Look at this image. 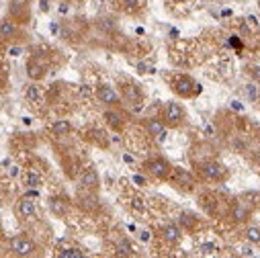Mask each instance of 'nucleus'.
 <instances>
[{
	"instance_id": "nucleus-26",
	"label": "nucleus",
	"mask_w": 260,
	"mask_h": 258,
	"mask_svg": "<svg viewBox=\"0 0 260 258\" xmlns=\"http://www.w3.org/2000/svg\"><path fill=\"white\" fill-rule=\"evenodd\" d=\"M199 250H201V254H215V252H217V244H213V242H205V244L199 246Z\"/></svg>"
},
{
	"instance_id": "nucleus-25",
	"label": "nucleus",
	"mask_w": 260,
	"mask_h": 258,
	"mask_svg": "<svg viewBox=\"0 0 260 258\" xmlns=\"http://www.w3.org/2000/svg\"><path fill=\"white\" fill-rule=\"evenodd\" d=\"M142 7V0H123V9L127 13H136Z\"/></svg>"
},
{
	"instance_id": "nucleus-37",
	"label": "nucleus",
	"mask_w": 260,
	"mask_h": 258,
	"mask_svg": "<svg viewBox=\"0 0 260 258\" xmlns=\"http://www.w3.org/2000/svg\"><path fill=\"white\" fill-rule=\"evenodd\" d=\"M252 72H254L256 78H260V68H252Z\"/></svg>"
},
{
	"instance_id": "nucleus-18",
	"label": "nucleus",
	"mask_w": 260,
	"mask_h": 258,
	"mask_svg": "<svg viewBox=\"0 0 260 258\" xmlns=\"http://www.w3.org/2000/svg\"><path fill=\"white\" fill-rule=\"evenodd\" d=\"M248 217H250V209H248V205H244V203H236V205L232 207V219H234V221L242 223V221H246Z\"/></svg>"
},
{
	"instance_id": "nucleus-30",
	"label": "nucleus",
	"mask_w": 260,
	"mask_h": 258,
	"mask_svg": "<svg viewBox=\"0 0 260 258\" xmlns=\"http://www.w3.org/2000/svg\"><path fill=\"white\" fill-rule=\"evenodd\" d=\"M39 9H41L43 13H47V11H49V3H47V0H39Z\"/></svg>"
},
{
	"instance_id": "nucleus-8",
	"label": "nucleus",
	"mask_w": 260,
	"mask_h": 258,
	"mask_svg": "<svg viewBox=\"0 0 260 258\" xmlns=\"http://www.w3.org/2000/svg\"><path fill=\"white\" fill-rule=\"evenodd\" d=\"M146 132L148 136H152L156 142H164L166 140V123L162 119H148L146 121Z\"/></svg>"
},
{
	"instance_id": "nucleus-13",
	"label": "nucleus",
	"mask_w": 260,
	"mask_h": 258,
	"mask_svg": "<svg viewBox=\"0 0 260 258\" xmlns=\"http://www.w3.org/2000/svg\"><path fill=\"white\" fill-rule=\"evenodd\" d=\"M19 35V27L11 19H0V37L3 39H13Z\"/></svg>"
},
{
	"instance_id": "nucleus-9",
	"label": "nucleus",
	"mask_w": 260,
	"mask_h": 258,
	"mask_svg": "<svg viewBox=\"0 0 260 258\" xmlns=\"http://www.w3.org/2000/svg\"><path fill=\"white\" fill-rule=\"evenodd\" d=\"M17 213L21 219H33L37 215V207H35V201H31V197H21L19 203H17Z\"/></svg>"
},
{
	"instance_id": "nucleus-34",
	"label": "nucleus",
	"mask_w": 260,
	"mask_h": 258,
	"mask_svg": "<svg viewBox=\"0 0 260 258\" xmlns=\"http://www.w3.org/2000/svg\"><path fill=\"white\" fill-rule=\"evenodd\" d=\"M59 11H61V13H68V7H66V3H61V7H59Z\"/></svg>"
},
{
	"instance_id": "nucleus-32",
	"label": "nucleus",
	"mask_w": 260,
	"mask_h": 258,
	"mask_svg": "<svg viewBox=\"0 0 260 258\" xmlns=\"http://www.w3.org/2000/svg\"><path fill=\"white\" fill-rule=\"evenodd\" d=\"M240 254H242V256H252L254 252H252L250 248H242V250H240Z\"/></svg>"
},
{
	"instance_id": "nucleus-6",
	"label": "nucleus",
	"mask_w": 260,
	"mask_h": 258,
	"mask_svg": "<svg viewBox=\"0 0 260 258\" xmlns=\"http://www.w3.org/2000/svg\"><path fill=\"white\" fill-rule=\"evenodd\" d=\"M96 99H99L103 105H107V107H117V105L121 103V96H119L117 90H115L113 86H109V84H99V86H96Z\"/></svg>"
},
{
	"instance_id": "nucleus-4",
	"label": "nucleus",
	"mask_w": 260,
	"mask_h": 258,
	"mask_svg": "<svg viewBox=\"0 0 260 258\" xmlns=\"http://www.w3.org/2000/svg\"><path fill=\"white\" fill-rule=\"evenodd\" d=\"M172 88H174V92L178 96H192V94H197L201 90V86L197 82H194L190 76H184V74H180V76L174 78Z\"/></svg>"
},
{
	"instance_id": "nucleus-20",
	"label": "nucleus",
	"mask_w": 260,
	"mask_h": 258,
	"mask_svg": "<svg viewBox=\"0 0 260 258\" xmlns=\"http://www.w3.org/2000/svg\"><path fill=\"white\" fill-rule=\"evenodd\" d=\"M25 99H27L29 103L37 105V103L41 101V92H39V86H37V84H29V86L25 88Z\"/></svg>"
},
{
	"instance_id": "nucleus-14",
	"label": "nucleus",
	"mask_w": 260,
	"mask_h": 258,
	"mask_svg": "<svg viewBox=\"0 0 260 258\" xmlns=\"http://www.w3.org/2000/svg\"><path fill=\"white\" fill-rule=\"evenodd\" d=\"M49 209H51V213H53V215L63 217V215L68 213L70 205H68V201H66V199H61V197H51V199H49Z\"/></svg>"
},
{
	"instance_id": "nucleus-23",
	"label": "nucleus",
	"mask_w": 260,
	"mask_h": 258,
	"mask_svg": "<svg viewBox=\"0 0 260 258\" xmlns=\"http://www.w3.org/2000/svg\"><path fill=\"white\" fill-rule=\"evenodd\" d=\"M244 234H246V240H248L250 244H260V228H256V225H248Z\"/></svg>"
},
{
	"instance_id": "nucleus-12",
	"label": "nucleus",
	"mask_w": 260,
	"mask_h": 258,
	"mask_svg": "<svg viewBox=\"0 0 260 258\" xmlns=\"http://www.w3.org/2000/svg\"><path fill=\"white\" fill-rule=\"evenodd\" d=\"M174 182L184 190H192V186H194L190 172H186L184 168H174Z\"/></svg>"
},
{
	"instance_id": "nucleus-35",
	"label": "nucleus",
	"mask_w": 260,
	"mask_h": 258,
	"mask_svg": "<svg viewBox=\"0 0 260 258\" xmlns=\"http://www.w3.org/2000/svg\"><path fill=\"white\" fill-rule=\"evenodd\" d=\"M123 160H125V162H129V164H132V162H134V158H132V156H127V154L123 156Z\"/></svg>"
},
{
	"instance_id": "nucleus-5",
	"label": "nucleus",
	"mask_w": 260,
	"mask_h": 258,
	"mask_svg": "<svg viewBox=\"0 0 260 258\" xmlns=\"http://www.w3.org/2000/svg\"><path fill=\"white\" fill-rule=\"evenodd\" d=\"M47 61L43 59V57H39V55H35V57H31L29 61H27V76L33 80V82H37V80H43L45 78V74H47Z\"/></svg>"
},
{
	"instance_id": "nucleus-15",
	"label": "nucleus",
	"mask_w": 260,
	"mask_h": 258,
	"mask_svg": "<svg viewBox=\"0 0 260 258\" xmlns=\"http://www.w3.org/2000/svg\"><path fill=\"white\" fill-rule=\"evenodd\" d=\"M70 132H72V123L66 119H59L51 125V136H55V138H66V136H70Z\"/></svg>"
},
{
	"instance_id": "nucleus-38",
	"label": "nucleus",
	"mask_w": 260,
	"mask_h": 258,
	"mask_svg": "<svg viewBox=\"0 0 260 258\" xmlns=\"http://www.w3.org/2000/svg\"><path fill=\"white\" fill-rule=\"evenodd\" d=\"M176 5H184V3H188V0H174Z\"/></svg>"
},
{
	"instance_id": "nucleus-39",
	"label": "nucleus",
	"mask_w": 260,
	"mask_h": 258,
	"mask_svg": "<svg viewBox=\"0 0 260 258\" xmlns=\"http://www.w3.org/2000/svg\"><path fill=\"white\" fill-rule=\"evenodd\" d=\"M0 90H3V80H0Z\"/></svg>"
},
{
	"instance_id": "nucleus-21",
	"label": "nucleus",
	"mask_w": 260,
	"mask_h": 258,
	"mask_svg": "<svg viewBox=\"0 0 260 258\" xmlns=\"http://www.w3.org/2000/svg\"><path fill=\"white\" fill-rule=\"evenodd\" d=\"M57 256H59V258H82L84 252H82L80 248H74V246H72V248H63V250H59Z\"/></svg>"
},
{
	"instance_id": "nucleus-19",
	"label": "nucleus",
	"mask_w": 260,
	"mask_h": 258,
	"mask_svg": "<svg viewBox=\"0 0 260 258\" xmlns=\"http://www.w3.org/2000/svg\"><path fill=\"white\" fill-rule=\"evenodd\" d=\"M134 254H136L134 246H132V242H129L127 238H121L117 242V256H134Z\"/></svg>"
},
{
	"instance_id": "nucleus-17",
	"label": "nucleus",
	"mask_w": 260,
	"mask_h": 258,
	"mask_svg": "<svg viewBox=\"0 0 260 258\" xmlns=\"http://www.w3.org/2000/svg\"><path fill=\"white\" fill-rule=\"evenodd\" d=\"M162 236H164V240H166L168 244H176V242H180L182 232H180V228H178L176 223H168V225H164Z\"/></svg>"
},
{
	"instance_id": "nucleus-7",
	"label": "nucleus",
	"mask_w": 260,
	"mask_h": 258,
	"mask_svg": "<svg viewBox=\"0 0 260 258\" xmlns=\"http://www.w3.org/2000/svg\"><path fill=\"white\" fill-rule=\"evenodd\" d=\"M201 172H203V176L207 178V180H213V182H221L223 178H225V168L219 164V162H205L203 166H201Z\"/></svg>"
},
{
	"instance_id": "nucleus-28",
	"label": "nucleus",
	"mask_w": 260,
	"mask_h": 258,
	"mask_svg": "<svg viewBox=\"0 0 260 258\" xmlns=\"http://www.w3.org/2000/svg\"><path fill=\"white\" fill-rule=\"evenodd\" d=\"M132 207H134V209H138V211H144V199L136 197V199H134V203H132Z\"/></svg>"
},
{
	"instance_id": "nucleus-22",
	"label": "nucleus",
	"mask_w": 260,
	"mask_h": 258,
	"mask_svg": "<svg viewBox=\"0 0 260 258\" xmlns=\"http://www.w3.org/2000/svg\"><path fill=\"white\" fill-rule=\"evenodd\" d=\"M25 184L29 186V188H37L39 184H41V176L37 174V172H33V170H29V172H25Z\"/></svg>"
},
{
	"instance_id": "nucleus-3",
	"label": "nucleus",
	"mask_w": 260,
	"mask_h": 258,
	"mask_svg": "<svg viewBox=\"0 0 260 258\" xmlns=\"http://www.w3.org/2000/svg\"><path fill=\"white\" fill-rule=\"evenodd\" d=\"M9 248H11V252L17 254V256H33L35 250H37L35 242H33L31 238H27V236H13V238L9 240Z\"/></svg>"
},
{
	"instance_id": "nucleus-2",
	"label": "nucleus",
	"mask_w": 260,
	"mask_h": 258,
	"mask_svg": "<svg viewBox=\"0 0 260 258\" xmlns=\"http://www.w3.org/2000/svg\"><path fill=\"white\" fill-rule=\"evenodd\" d=\"M144 168H146V172L148 174H152L154 178H158V180H166V178H170V174H172V164L168 162V160H164V158H150L146 164H144Z\"/></svg>"
},
{
	"instance_id": "nucleus-27",
	"label": "nucleus",
	"mask_w": 260,
	"mask_h": 258,
	"mask_svg": "<svg viewBox=\"0 0 260 258\" xmlns=\"http://www.w3.org/2000/svg\"><path fill=\"white\" fill-rule=\"evenodd\" d=\"M246 94L254 101V99H256V84H248V86H246Z\"/></svg>"
},
{
	"instance_id": "nucleus-33",
	"label": "nucleus",
	"mask_w": 260,
	"mask_h": 258,
	"mask_svg": "<svg viewBox=\"0 0 260 258\" xmlns=\"http://www.w3.org/2000/svg\"><path fill=\"white\" fill-rule=\"evenodd\" d=\"M140 238H142L144 242H148V240H150V232H140Z\"/></svg>"
},
{
	"instance_id": "nucleus-29",
	"label": "nucleus",
	"mask_w": 260,
	"mask_h": 258,
	"mask_svg": "<svg viewBox=\"0 0 260 258\" xmlns=\"http://www.w3.org/2000/svg\"><path fill=\"white\" fill-rule=\"evenodd\" d=\"M134 182H136V184H140V186H146V178H144V176H140V174H136V176H134Z\"/></svg>"
},
{
	"instance_id": "nucleus-24",
	"label": "nucleus",
	"mask_w": 260,
	"mask_h": 258,
	"mask_svg": "<svg viewBox=\"0 0 260 258\" xmlns=\"http://www.w3.org/2000/svg\"><path fill=\"white\" fill-rule=\"evenodd\" d=\"M178 221H180V225H184L186 230L194 228V223H197V219H194V215H192V213H180Z\"/></svg>"
},
{
	"instance_id": "nucleus-11",
	"label": "nucleus",
	"mask_w": 260,
	"mask_h": 258,
	"mask_svg": "<svg viewBox=\"0 0 260 258\" xmlns=\"http://www.w3.org/2000/svg\"><path fill=\"white\" fill-rule=\"evenodd\" d=\"M80 184L86 188V190H96L99 184H101V178H99V172L94 168H84L82 176H80Z\"/></svg>"
},
{
	"instance_id": "nucleus-16",
	"label": "nucleus",
	"mask_w": 260,
	"mask_h": 258,
	"mask_svg": "<svg viewBox=\"0 0 260 258\" xmlns=\"http://www.w3.org/2000/svg\"><path fill=\"white\" fill-rule=\"evenodd\" d=\"M78 205H80L84 211H96L101 203H99L96 195H92V190H88L86 195H80V197H78Z\"/></svg>"
},
{
	"instance_id": "nucleus-1",
	"label": "nucleus",
	"mask_w": 260,
	"mask_h": 258,
	"mask_svg": "<svg viewBox=\"0 0 260 258\" xmlns=\"http://www.w3.org/2000/svg\"><path fill=\"white\" fill-rule=\"evenodd\" d=\"M186 119V113L182 109L180 103H166L164 107V113H162V121L166 123V127H180Z\"/></svg>"
},
{
	"instance_id": "nucleus-10",
	"label": "nucleus",
	"mask_w": 260,
	"mask_h": 258,
	"mask_svg": "<svg viewBox=\"0 0 260 258\" xmlns=\"http://www.w3.org/2000/svg\"><path fill=\"white\" fill-rule=\"evenodd\" d=\"M105 121H107V125H109L111 129H115V132H121L123 125H125V117H123V113L117 111L115 107H109V109L105 111Z\"/></svg>"
},
{
	"instance_id": "nucleus-36",
	"label": "nucleus",
	"mask_w": 260,
	"mask_h": 258,
	"mask_svg": "<svg viewBox=\"0 0 260 258\" xmlns=\"http://www.w3.org/2000/svg\"><path fill=\"white\" fill-rule=\"evenodd\" d=\"M232 109H238V111H242V105H238V103L234 101V103H232Z\"/></svg>"
},
{
	"instance_id": "nucleus-31",
	"label": "nucleus",
	"mask_w": 260,
	"mask_h": 258,
	"mask_svg": "<svg viewBox=\"0 0 260 258\" xmlns=\"http://www.w3.org/2000/svg\"><path fill=\"white\" fill-rule=\"evenodd\" d=\"M9 55H21V47H13V49H9Z\"/></svg>"
}]
</instances>
